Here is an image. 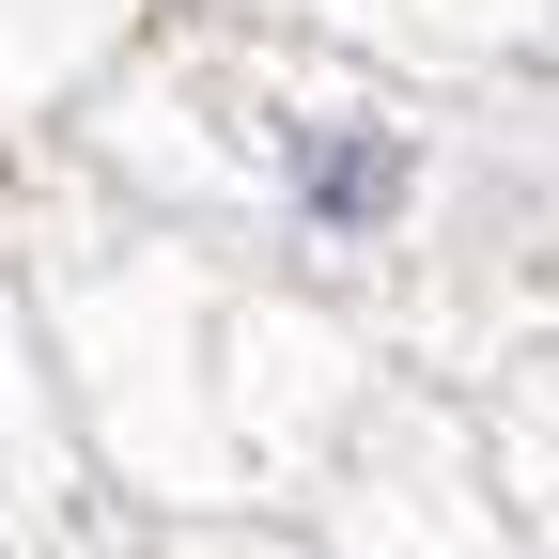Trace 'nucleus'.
Segmentation results:
<instances>
[{
    "label": "nucleus",
    "mask_w": 559,
    "mask_h": 559,
    "mask_svg": "<svg viewBox=\"0 0 559 559\" xmlns=\"http://www.w3.org/2000/svg\"><path fill=\"white\" fill-rule=\"evenodd\" d=\"M16 156L280 264L436 389L559 342V249L513 94H451L218 0H156Z\"/></svg>",
    "instance_id": "obj_1"
},
{
    "label": "nucleus",
    "mask_w": 559,
    "mask_h": 559,
    "mask_svg": "<svg viewBox=\"0 0 559 559\" xmlns=\"http://www.w3.org/2000/svg\"><path fill=\"white\" fill-rule=\"evenodd\" d=\"M0 264L109 513H311V481L404 373L358 311L47 156L0 171Z\"/></svg>",
    "instance_id": "obj_2"
},
{
    "label": "nucleus",
    "mask_w": 559,
    "mask_h": 559,
    "mask_svg": "<svg viewBox=\"0 0 559 559\" xmlns=\"http://www.w3.org/2000/svg\"><path fill=\"white\" fill-rule=\"evenodd\" d=\"M311 528L342 559H528V528L498 498V451H481L466 389H436V373H389L373 389V419L311 481Z\"/></svg>",
    "instance_id": "obj_3"
},
{
    "label": "nucleus",
    "mask_w": 559,
    "mask_h": 559,
    "mask_svg": "<svg viewBox=\"0 0 559 559\" xmlns=\"http://www.w3.org/2000/svg\"><path fill=\"white\" fill-rule=\"evenodd\" d=\"M218 16L358 47V62H404V79H451V94L559 79V0H218Z\"/></svg>",
    "instance_id": "obj_4"
},
{
    "label": "nucleus",
    "mask_w": 559,
    "mask_h": 559,
    "mask_svg": "<svg viewBox=\"0 0 559 559\" xmlns=\"http://www.w3.org/2000/svg\"><path fill=\"white\" fill-rule=\"evenodd\" d=\"M109 498L79 436H62V389H47V342L16 311V264H0V559H94Z\"/></svg>",
    "instance_id": "obj_5"
},
{
    "label": "nucleus",
    "mask_w": 559,
    "mask_h": 559,
    "mask_svg": "<svg viewBox=\"0 0 559 559\" xmlns=\"http://www.w3.org/2000/svg\"><path fill=\"white\" fill-rule=\"evenodd\" d=\"M466 419H481V451H498V498H513L528 559H559V342L466 373Z\"/></svg>",
    "instance_id": "obj_6"
},
{
    "label": "nucleus",
    "mask_w": 559,
    "mask_h": 559,
    "mask_svg": "<svg viewBox=\"0 0 559 559\" xmlns=\"http://www.w3.org/2000/svg\"><path fill=\"white\" fill-rule=\"evenodd\" d=\"M140 16H156V0H0V124L32 140V124L79 94V79H94V62H109Z\"/></svg>",
    "instance_id": "obj_7"
},
{
    "label": "nucleus",
    "mask_w": 559,
    "mask_h": 559,
    "mask_svg": "<svg viewBox=\"0 0 559 559\" xmlns=\"http://www.w3.org/2000/svg\"><path fill=\"white\" fill-rule=\"evenodd\" d=\"M94 559H342L311 513H109Z\"/></svg>",
    "instance_id": "obj_8"
}]
</instances>
